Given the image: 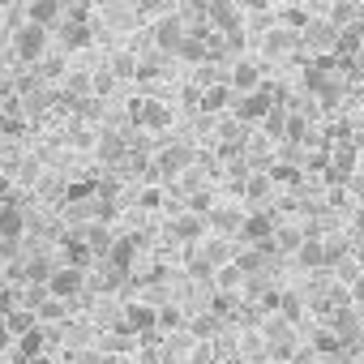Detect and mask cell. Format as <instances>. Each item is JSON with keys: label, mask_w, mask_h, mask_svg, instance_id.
<instances>
[{"label": "cell", "mask_w": 364, "mask_h": 364, "mask_svg": "<svg viewBox=\"0 0 364 364\" xmlns=\"http://www.w3.org/2000/svg\"><path fill=\"white\" fill-rule=\"evenodd\" d=\"M228 82L236 86V95H245V90H257V86L266 82V69H262V60H253V56H236L232 69H228Z\"/></svg>", "instance_id": "9"}, {"label": "cell", "mask_w": 364, "mask_h": 364, "mask_svg": "<svg viewBox=\"0 0 364 364\" xmlns=\"http://www.w3.org/2000/svg\"><path fill=\"white\" fill-rule=\"evenodd\" d=\"M43 347H48V330H39V326H35V330H26V334L18 338V364L35 360V355H39Z\"/></svg>", "instance_id": "24"}, {"label": "cell", "mask_w": 364, "mask_h": 364, "mask_svg": "<svg viewBox=\"0 0 364 364\" xmlns=\"http://www.w3.org/2000/svg\"><path fill=\"white\" fill-rule=\"evenodd\" d=\"M14 56L22 60V65H39L43 56H48V26H39V22H22L18 31H14Z\"/></svg>", "instance_id": "1"}, {"label": "cell", "mask_w": 364, "mask_h": 364, "mask_svg": "<svg viewBox=\"0 0 364 364\" xmlns=\"http://www.w3.org/2000/svg\"><path fill=\"white\" fill-rule=\"evenodd\" d=\"M283 5H287V0H283Z\"/></svg>", "instance_id": "43"}, {"label": "cell", "mask_w": 364, "mask_h": 364, "mask_svg": "<svg viewBox=\"0 0 364 364\" xmlns=\"http://www.w3.org/2000/svg\"><path fill=\"white\" fill-rule=\"evenodd\" d=\"M266 364H291V360H274V355H266Z\"/></svg>", "instance_id": "42"}, {"label": "cell", "mask_w": 364, "mask_h": 364, "mask_svg": "<svg viewBox=\"0 0 364 364\" xmlns=\"http://www.w3.org/2000/svg\"><path fill=\"white\" fill-rule=\"evenodd\" d=\"M99 159H107V163H116V159H124V137H116V133H107V137L99 141Z\"/></svg>", "instance_id": "32"}, {"label": "cell", "mask_w": 364, "mask_h": 364, "mask_svg": "<svg viewBox=\"0 0 364 364\" xmlns=\"http://www.w3.org/2000/svg\"><path fill=\"white\" fill-rule=\"evenodd\" d=\"M300 48V31H291V26H283V22H270L262 35H257V52L266 56V60H283V56H291Z\"/></svg>", "instance_id": "2"}, {"label": "cell", "mask_w": 364, "mask_h": 364, "mask_svg": "<svg viewBox=\"0 0 364 364\" xmlns=\"http://www.w3.org/2000/svg\"><path fill=\"white\" fill-rule=\"evenodd\" d=\"M137 65H141V60H137V52H120V56H112V73H116V77H124V82H133V77H137Z\"/></svg>", "instance_id": "29"}, {"label": "cell", "mask_w": 364, "mask_h": 364, "mask_svg": "<svg viewBox=\"0 0 364 364\" xmlns=\"http://www.w3.org/2000/svg\"><path fill=\"white\" fill-rule=\"evenodd\" d=\"M296 351H300V338H296V330L266 338V355H274V360H296Z\"/></svg>", "instance_id": "25"}, {"label": "cell", "mask_w": 364, "mask_h": 364, "mask_svg": "<svg viewBox=\"0 0 364 364\" xmlns=\"http://www.w3.org/2000/svg\"><path fill=\"white\" fill-rule=\"evenodd\" d=\"M360 43H364V31H360V22H355V26H347V31L338 35L334 52H343V56H355V52H360Z\"/></svg>", "instance_id": "28"}, {"label": "cell", "mask_w": 364, "mask_h": 364, "mask_svg": "<svg viewBox=\"0 0 364 364\" xmlns=\"http://www.w3.org/2000/svg\"><path fill=\"white\" fill-rule=\"evenodd\" d=\"M351 65H355V69H360V73H364V43H360V52H355V56H351Z\"/></svg>", "instance_id": "41"}, {"label": "cell", "mask_w": 364, "mask_h": 364, "mask_svg": "<svg viewBox=\"0 0 364 364\" xmlns=\"http://www.w3.org/2000/svg\"><path fill=\"white\" fill-rule=\"evenodd\" d=\"M120 330L124 334H146V330H159V309L146 304V300H129L124 313H120Z\"/></svg>", "instance_id": "8"}, {"label": "cell", "mask_w": 364, "mask_h": 364, "mask_svg": "<svg viewBox=\"0 0 364 364\" xmlns=\"http://www.w3.org/2000/svg\"><path fill=\"white\" fill-rule=\"evenodd\" d=\"M296 262H300L304 270H330V257H326V240L309 232V236L296 245Z\"/></svg>", "instance_id": "15"}, {"label": "cell", "mask_w": 364, "mask_h": 364, "mask_svg": "<svg viewBox=\"0 0 364 364\" xmlns=\"http://www.w3.org/2000/svg\"><path fill=\"white\" fill-rule=\"evenodd\" d=\"M56 35H60V43H65L69 52H82V48L90 43V26H86V18H73V14H65V18L56 22Z\"/></svg>", "instance_id": "13"}, {"label": "cell", "mask_w": 364, "mask_h": 364, "mask_svg": "<svg viewBox=\"0 0 364 364\" xmlns=\"http://www.w3.org/2000/svg\"><path fill=\"white\" fill-rule=\"evenodd\" d=\"M270 185H274L270 176H253V180H249V198H253V202H257V198H266V193H270Z\"/></svg>", "instance_id": "36"}, {"label": "cell", "mask_w": 364, "mask_h": 364, "mask_svg": "<svg viewBox=\"0 0 364 364\" xmlns=\"http://www.w3.org/2000/svg\"><path fill=\"white\" fill-rule=\"evenodd\" d=\"M219 330H223V313L219 309H206V313H198L189 321V334H198V338H215Z\"/></svg>", "instance_id": "23"}, {"label": "cell", "mask_w": 364, "mask_h": 364, "mask_svg": "<svg viewBox=\"0 0 364 364\" xmlns=\"http://www.w3.org/2000/svg\"><path fill=\"white\" fill-rule=\"evenodd\" d=\"M283 141H287V146L309 141V120H304V116H287V133H283Z\"/></svg>", "instance_id": "30"}, {"label": "cell", "mask_w": 364, "mask_h": 364, "mask_svg": "<svg viewBox=\"0 0 364 364\" xmlns=\"http://www.w3.org/2000/svg\"><path fill=\"white\" fill-rule=\"evenodd\" d=\"M245 279H249V274L240 270V262H236V257H232V262H223V266L215 270V283H219V291H240V287H245Z\"/></svg>", "instance_id": "22"}, {"label": "cell", "mask_w": 364, "mask_h": 364, "mask_svg": "<svg viewBox=\"0 0 364 364\" xmlns=\"http://www.w3.org/2000/svg\"><path fill=\"white\" fill-rule=\"evenodd\" d=\"M343 347H347V343H343V338H338V334H334V330H330V326H326V330H317V334H313V351H317V355H338V351H343Z\"/></svg>", "instance_id": "27"}, {"label": "cell", "mask_w": 364, "mask_h": 364, "mask_svg": "<svg viewBox=\"0 0 364 364\" xmlns=\"http://www.w3.org/2000/svg\"><path fill=\"white\" fill-rule=\"evenodd\" d=\"M133 120L141 129H167L171 124V107L159 103V99H141V103H133Z\"/></svg>", "instance_id": "14"}, {"label": "cell", "mask_w": 364, "mask_h": 364, "mask_svg": "<svg viewBox=\"0 0 364 364\" xmlns=\"http://www.w3.org/2000/svg\"><path fill=\"white\" fill-rule=\"evenodd\" d=\"M202 253H206L215 266L232 262V245H228V236H206V240H202Z\"/></svg>", "instance_id": "26"}, {"label": "cell", "mask_w": 364, "mask_h": 364, "mask_svg": "<svg viewBox=\"0 0 364 364\" xmlns=\"http://www.w3.org/2000/svg\"><path fill=\"white\" fill-rule=\"evenodd\" d=\"M176 326H189L185 313H180L176 304H159V330H176Z\"/></svg>", "instance_id": "33"}, {"label": "cell", "mask_w": 364, "mask_h": 364, "mask_svg": "<svg viewBox=\"0 0 364 364\" xmlns=\"http://www.w3.org/2000/svg\"><path fill=\"white\" fill-rule=\"evenodd\" d=\"M189 210L210 215V210H215V193H210V189H193V193H189Z\"/></svg>", "instance_id": "34"}, {"label": "cell", "mask_w": 364, "mask_h": 364, "mask_svg": "<svg viewBox=\"0 0 364 364\" xmlns=\"http://www.w3.org/2000/svg\"><path fill=\"white\" fill-rule=\"evenodd\" d=\"M274 232H279V223H274V215H266V210H253V215H245V223H240V245H262V249H270L274 245Z\"/></svg>", "instance_id": "7"}, {"label": "cell", "mask_w": 364, "mask_h": 364, "mask_svg": "<svg viewBox=\"0 0 364 364\" xmlns=\"http://www.w3.org/2000/svg\"><path fill=\"white\" fill-rule=\"evenodd\" d=\"M189 167H193V146H163L154 154V163H150V171L154 176H167V180H180Z\"/></svg>", "instance_id": "5"}, {"label": "cell", "mask_w": 364, "mask_h": 364, "mask_svg": "<svg viewBox=\"0 0 364 364\" xmlns=\"http://www.w3.org/2000/svg\"><path fill=\"white\" fill-rule=\"evenodd\" d=\"M133 253H137V236H116V245H112V253H107L112 270L129 274V270H133Z\"/></svg>", "instance_id": "20"}, {"label": "cell", "mask_w": 364, "mask_h": 364, "mask_svg": "<svg viewBox=\"0 0 364 364\" xmlns=\"http://www.w3.org/2000/svg\"><path fill=\"white\" fill-rule=\"evenodd\" d=\"M185 39H189V18L185 14H163L154 22V48L159 52H180Z\"/></svg>", "instance_id": "4"}, {"label": "cell", "mask_w": 364, "mask_h": 364, "mask_svg": "<svg viewBox=\"0 0 364 364\" xmlns=\"http://www.w3.org/2000/svg\"><path fill=\"white\" fill-rule=\"evenodd\" d=\"M206 18H210V26L215 31H240V18H245V9L236 5V0H206Z\"/></svg>", "instance_id": "11"}, {"label": "cell", "mask_w": 364, "mask_h": 364, "mask_svg": "<svg viewBox=\"0 0 364 364\" xmlns=\"http://www.w3.org/2000/svg\"><path fill=\"white\" fill-rule=\"evenodd\" d=\"M26 232V215L9 202V206H0V240H22Z\"/></svg>", "instance_id": "21"}, {"label": "cell", "mask_w": 364, "mask_h": 364, "mask_svg": "<svg viewBox=\"0 0 364 364\" xmlns=\"http://www.w3.org/2000/svg\"><path fill=\"white\" fill-rule=\"evenodd\" d=\"M9 343H14V330H9V317H5V313H0V351H5Z\"/></svg>", "instance_id": "38"}, {"label": "cell", "mask_w": 364, "mask_h": 364, "mask_svg": "<svg viewBox=\"0 0 364 364\" xmlns=\"http://www.w3.org/2000/svg\"><path fill=\"white\" fill-rule=\"evenodd\" d=\"M279 103H274V95L266 90V82L257 86V90H245V95H236V103H232V116H240L245 124H262L270 112H274Z\"/></svg>", "instance_id": "3"}, {"label": "cell", "mask_w": 364, "mask_h": 364, "mask_svg": "<svg viewBox=\"0 0 364 364\" xmlns=\"http://www.w3.org/2000/svg\"><path fill=\"white\" fill-rule=\"evenodd\" d=\"M159 202H163V193H159V189H146V193H141V206H146V210H154Z\"/></svg>", "instance_id": "39"}, {"label": "cell", "mask_w": 364, "mask_h": 364, "mask_svg": "<svg viewBox=\"0 0 364 364\" xmlns=\"http://www.w3.org/2000/svg\"><path fill=\"white\" fill-rule=\"evenodd\" d=\"M236 5H240L245 14H257V9H266V5H270V0H236Z\"/></svg>", "instance_id": "40"}, {"label": "cell", "mask_w": 364, "mask_h": 364, "mask_svg": "<svg viewBox=\"0 0 364 364\" xmlns=\"http://www.w3.org/2000/svg\"><path fill=\"white\" fill-rule=\"evenodd\" d=\"M26 18L39 22V26H48V31H56V22L65 18V0H31Z\"/></svg>", "instance_id": "17"}, {"label": "cell", "mask_w": 364, "mask_h": 364, "mask_svg": "<svg viewBox=\"0 0 364 364\" xmlns=\"http://www.w3.org/2000/svg\"><path fill=\"white\" fill-rule=\"evenodd\" d=\"M236 103V86L232 82H210L206 90H202V112H223V107H232Z\"/></svg>", "instance_id": "18"}, {"label": "cell", "mask_w": 364, "mask_h": 364, "mask_svg": "<svg viewBox=\"0 0 364 364\" xmlns=\"http://www.w3.org/2000/svg\"><path fill=\"white\" fill-rule=\"evenodd\" d=\"M82 240L90 245V253H95V257H107V253H112V245H116V232H112V223L90 219V223L82 228Z\"/></svg>", "instance_id": "16"}, {"label": "cell", "mask_w": 364, "mask_h": 364, "mask_svg": "<svg viewBox=\"0 0 364 364\" xmlns=\"http://www.w3.org/2000/svg\"><path fill=\"white\" fill-rule=\"evenodd\" d=\"M206 223H210V232H219V236H240L245 215H240V210H232V206H215V210L206 215Z\"/></svg>", "instance_id": "19"}, {"label": "cell", "mask_w": 364, "mask_h": 364, "mask_svg": "<svg viewBox=\"0 0 364 364\" xmlns=\"http://www.w3.org/2000/svg\"><path fill=\"white\" fill-rule=\"evenodd\" d=\"M347 291H351V304H355V309L364 313V270H360V274H355V279L347 283Z\"/></svg>", "instance_id": "37"}, {"label": "cell", "mask_w": 364, "mask_h": 364, "mask_svg": "<svg viewBox=\"0 0 364 364\" xmlns=\"http://www.w3.org/2000/svg\"><path fill=\"white\" fill-rule=\"evenodd\" d=\"M334 43H338V26H334V22L313 18V22L300 31V48H313V52H334Z\"/></svg>", "instance_id": "10"}, {"label": "cell", "mask_w": 364, "mask_h": 364, "mask_svg": "<svg viewBox=\"0 0 364 364\" xmlns=\"http://www.w3.org/2000/svg\"><path fill=\"white\" fill-rule=\"evenodd\" d=\"M309 22H313V18H309V14H304V9H291V5H287V9H283V26H291V31H304V26H309Z\"/></svg>", "instance_id": "35"}, {"label": "cell", "mask_w": 364, "mask_h": 364, "mask_svg": "<svg viewBox=\"0 0 364 364\" xmlns=\"http://www.w3.org/2000/svg\"><path fill=\"white\" fill-rule=\"evenodd\" d=\"M167 232H171V240H206L210 223H206V215H198V210L185 206V215H176Z\"/></svg>", "instance_id": "12"}, {"label": "cell", "mask_w": 364, "mask_h": 364, "mask_svg": "<svg viewBox=\"0 0 364 364\" xmlns=\"http://www.w3.org/2000/svg\"><path fill=\"white\" fill-rule=\"evenodd\" d=\"M48 291L56 296V300H77L82 291H86V266H56L52 270V279H48Z\"/></svg>", "instance_id": "6"}, {"label": "cell", "mask_w": 364, "mask_h": 364, "mask_svg": "<svg viewBox=\"0 0 364 364\" xmlns=\"http://www.w3.org/2000/svg\"><path fill=\"white\" fill-rule=\"evenodd\" d=\"M262 253H266L262 245H249L245 253H236V262H240V270H245V274H257V270H262V262H266Z\"/></svg>", "instance_id": "31"}]
</instances>
